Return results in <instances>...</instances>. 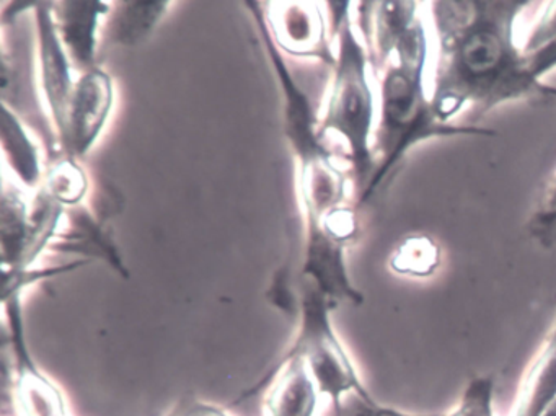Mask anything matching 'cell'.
I'll list each match as a JSON object with an SVG mask.
<instances>
[{
    "mask_svg": "<svg viewBox=\"0 0 556 416\" xmlns=\"http://www.w3.org/2000/svg\"><path fill=\"white\" fill-rule=\"evenodd\" d=\"M115 105L112 77L97 70L77 76L76 89L67 113L66 129L58 144L66 157L83 161L102 136Z\"/></svg>",
    "mask_w": 556,
    "mask_h": 416,
    "instance_id": "8992f818",
    "label": "cell"
},
{
    "mask_svg": "<svg viewBox=\"0 0 556 416\" xmlns=\"http://www.w3.org/2000/svg\"><path fill=\"white\" fill-rule=\"evenodd\" d=\"M337 416H442V415H412V413L400 412L380 405L372 396H361L351 393L341 403L340 409L334 413Z\"/></svg>",
    "mask_w": 556,
    "mask_h": 416,
    "instance_id": "603a6c76",
    "label": "cell"
},
{
    "mask_svg": "<svg viewBox=\"0 0 556 416\" xmlns=\"http://www.w3.org/2000/svg\"><path fill=\"white\" fill-rule=\"evenodd\" d=\"M421 24L416 17V2H379L370 12V61L376 71H383L392 61L400 45Z\"/></svg>",
    "mask_w": 556,
    "mask_h": 416,
    "instance_id": "7c38bea8",
    "label": "cell"
},
{
    "mask_svg": "<svg viewBox=\"0 0 556 416\" xmlns=\"http://www.w3.org/2000/svg\"><path fill=\"white\" fill-rule=\"evenodd\" d=\"M112 12L109 2H53L58 34L77 76L97 70L100 22Z\"/></svg>",
    "mask_w": 556,
    "mask_h": 416,
    "instance_id": "9c48e42d",
    "label": "cell"
},
{
    "mask_svg": "<svg viewBox=\"0 0 556 416\" xmlns=\"http://www.w3.org/2000/svg\"><path fill=\"white\" fill-rule=\"evenodd\" d=\"M344 240L328 232L321 224L305 227L302 278L314 282L321 294L337 307L341 302L361 305L364 295L354 288L344 262Z\"/></svg>",
    "mask_w": 556,
    "mask_h": 416,
    "instance_id": "ba28073f",
    "label": "cell"
},
{
    "mask_svg": "<svg viewBox=\"0 0 556 416\" xmlns=\"http://www.w3.org/2000/svg\"><path fill=\"white\" fill-rule=\"evenodd\" d=\"M86 260L79 262L66 263V265L50 266L43 269H24V272L5 273L4 275V289H2V298L4 295L14 294V292H22L28 286L41 281V279L53 278V276L63 275V273H71L74 269L83 268L86 266Z\"/></svg>",
    "mask_w": 556,
    "mask_h": 416,
    "instance_id": "7402d4cb",
    "label": "cell"
},
{
    "mask_svg": "<svg viewBox=\"0 0 556 416\" xmlns=\"http://www.w3.org/2000/svg\"><path fill=\"white\" fill-rule=\"evenodd\" d=\"M556 400V324L530 364L513 416H542Z\"/></svg>",
    "mask_w": 556,
    "mask_h": 416,
    "instance_id": "9a60e30c",
    "label": "cell"
},
{
    "mask_svg": "<svg viewBox=\"0 0 556 416\" xmlns=\"http://www.w3.org/2000/svg\"><path fill=\"white\" fill-rule=\"evenodd\" d=\"M168 416H230L229 413L224 412L219 406L213 405V403L200 402V400L190 399L181 400L178 403L177 408Z\"/></svg>",
    "mask_w": 556,
    "mask_h": 416,
    "instance_id": "cb8c5ba5",
    "label": "cell"
},
{
    "mask_svg": "<svg viewBox=\"0 0 556 416\" xmlns=\"http://www.w3.org/2000/svg\"><path fill=\"white\" fill-rule=\"evenodd\" d=\"M41 188L58 204L70 210V207L83 204L84 198L89 191V180H87L86 172L80 167L79 161L63 155L48 168Z\"/></svg>",
    "mask_w": 556,
    "mask_h": 416,
    "instance_id": "e0dca14e",
    "label": "cell"
},
{
    "mask_svg": "<svg viewBox=\"0 0 556 416\" xmlns=\"http://www.w3.org/2000/svg\"><path fill=\"white\" fill-rule=\"evenodd\" d=\"M493 396V376L473 377L465 389L457 408L442 416H494Z\"/></svg>",
    "mask_w": 556,
    "mask_h": 416,
    "instance_id": "44dd1931",
    "label": "cell"
},
{
    "mask_svg": "<svg viewBox=\"0 0 556 416\" xmlns=\"http://www.w3.org/2000/svg\"><path fill=\"white\" fill-rule=\"evenodd\" d=\"M334 9L333 35L337 40L334 51L333 77L330 92L320 116V136H338L346 146L348 161L351 164L356 203L366 191L372 178L376 161H374L372 138L374 93L370 89L369 56L366 48L357 38L351 18L350 2L330 4Z\"/></svg>",
    "mask_w": 556,
    "mask_h": 416,
    "instance_id": "3957f363",
    "label": "cell"
},
{
    "mask_svg": "<svg viewBox=\"0 0 556 416\" xmlns=\"http://www.w3.org/2000/svg\"><path fill=\"white\" fill-rule=\"evenodd\" d=\"M2 151L5 164L18 184L27 190H40L43 180L40 148L31 139L27 126L14 109L2 103Z\"/></svg>",
    "mask_w": 556,
    "mask_h": 416,
    "instance_id": "4fadbf2b",
    "label": "cell"
},
{
    "mask_svg": "<svg viewBox=\"0 0 556 416\" xmlns=\"http://www.w3.org/2000/svg\"><path fill=\"white\" fill-rule=\"evenodd\" d=\"M333 304L320 289L302 278L299 295V333L288 356L302 357L317 383L320 395L328 396L334 413L351 393L372 396L361 382L356 366L331 324Z\"/></svg>",
    "mask_w": 556,
    "mask_h": 416,
    "instance_id": "277c9868",
    "label": "cell"
},
{
    "mask_svg": "<svg viewBox=\"0 0 556 416\" xmlns=\"http://www.w3.org/2000/svg\"><path fill=\"white\" fill-rule=\"evenodd\" d=\"M542 416H556V400L542 413Z\"/></svg>",
    "mask_w": 556,
    "mask_h": 416,
    "instance_id": "d4e9b609",
    "label": "cell"
},
{
    "mask_svg": "<svg viewBox=\"0 0 556 416\" xmlns=\"http://www.w3.org/2000/svg\"><path fill=\"white\" fill-rule=\"evenodd\" d=\"M428 40L422 25L395 51L383 70L380 86V119L374 144L372 178L356 206H363L395 174L408 152L419 142L441 136H493L477 126L444 125L435 116L431 97H426L425 74Z\"/></svg>",
    "mask_w": 556,
    "mask_h": 416,
    "instance_id": "7a4b0ae2",
    "label": "cell"
},
{
    "mask_svg": "<svg viewBox=\"0 0 556 416\" xmlns=\"http://www.w3.org/2000/svg\"><path fill=\"white\" fill-rule=\"evenodd\" d=\"M526 0L432 2L439 41L431 105L439 122L462 110L478 116L517 100H556V87L533 79L522 50L514 41L516 21Z\"/></svg>",
    "mask_w": 556,
    "mask_h": 416,
    "instance_id": "6da1fadb",
    "label": "cell"
},
{
    "mask_svg": "<svg viewBox=\"0 0 556 416\" xmlns=\"http://www.w3.org/2000/svg\"><path fill=\"white\" fill-rule=\"evenodd\" d=\"M522 54L533 79L542 80V77L556 70V2H549L523 45Z\"/></svg>",
    "mask_w": 556,
    "mask_h": 416,
    "instance_id": "ac0fdd59",
    "label": "cell"
},
{
    "mask_svg": "<svg viewBox=\"0 0 556 416\" xmlns=\"http://www.w3.org/2000/svg\"><path fill=\"white\" fill-rule=\"evenodd\" d=\"M266 24L279 50L299 58H317L333 66L334 53L327 43V25L314 2L268 4Z\"/></svg>",
    "mask_w": 556,
    "mask_h": 416,
    "instance_id": "52a82bcc",
    "label": "cell"
},
{
    "mask_svg": "<svg viewBox=\"0 0 556 416\" xmlns=\"http://www.w3.org/2000/svg\"><path fill=\"white\" fill-rule=\"evenodd\" d=\"M37 40V66L40 92L50 113L58 142L66 129L67 113L77 79H74L73 63L58 34L53 2H34L31 8Z\"/></svg>",
    "mask_w": 556,
    "mask_h": 416,
    "instance_id": "5b68a950",
    "label": "cell"
},
{
    "mask_svg": "<svg viewBox=\"0 0 556 416\" xmlns=\"http://www.w3.org/2000/svg\"><path fill=\"white\" fill-rule=\"evenodd\" d=\"M30 239V203L15 185L4 184L0 207V243L5 273L24 272Z\"/></svg>",
    "mask_w": 556,
    "mask_h": 416,
    "instance_id": "5bb4252c",
    "label": "cell"
},
{
    "mask_svg": "<svg viewBox=\"0 0 556 416\" xmlns=\"http://www.w3.org/2000/svg\"><path fill=\"white\" fill-rule=\"evenodd\" d=\"M271 382L265 400L266 416H315L318 405L317 383L302 357H282L275 370L243 396L260 392Z\"/></svg>",
    "mask_w": 556,
    "mask_h": 416,
    "instance_id": "30bf717a",
    "label": "cell"
},
{
    "mask_svg": "<svg viewBox=\"0 0 556 416\" xmlns=\"http://www.w3.org/2000/svg\"><path fill=\"white\" fill-rule=\"evenodd\" d=\"M51 252L76 253V255L89 256L92 260H103L109 263L118 275L128 278L129 269L126 268L118 245L113 242L109 230L102 220L96 219L83 204L66 210L63 227H61L58 242L51 243Z\"/></svg>",
    "mask_w": 556,
    "mask_h": 416,
    "instance_id": "8fae6325",
    "label": "cell"
},
{
    "mask_svg": "<svg viewBox=\"0 0 556 416\" xmlns=\"http://www.w3.org/2000/svg\"><path fill=\"white\" fill-rule=\"evenodd\" d=\"M170 5L168 2H122L116 11L110 12L106 35L113 43L135 47L157 27Z\"/></svg>",
    "mask_w": 556,
    "mask_h": 416,
    "instance_id": "2e32d148",
    "label": "cell"
},
{
    "mask_svg": "<svg viewBox=\"0 0 556 416\" xmlns=\"http://www.w3.org/2000/svg\"><path fill=\"white\" fill-rule=\"evenodd\" d=\"M529 234L545 249H556V177L543 191L530 217Z\"/></svg>",
    "mask_w": 556,
    "mask_h": 416,
    "instance_id": "ffe728a7",
    "label": "cell"
},
{
    "mask_svg": "<svg viewBox=\"0 0 556 416\" xmlns=\"http://www.w3.org/2000/svg\"><path fill=\"white\" fill-rule=\"evenodd\" d=\"M439 259L441 252L431 237L412 236L403 240L402 245L395 250L390 266L400 275L426 278L434 275L439 268Z\"/></svg>",
    "mask_w": 556,
    "mask_h": 416,
    "instance_id": "d6986e66",
    "label": "cell"
}]
</instances>
